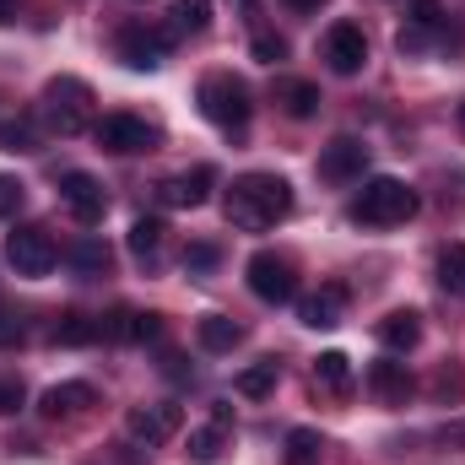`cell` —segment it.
I'll list each match as a JSON object with an SVG mask.
<instances>
[{
	"mask_svg": "<svg viewBox=\"0 0 465 465\" xmlns=\"http://www.w3.org/2000/svg\"><path fill=\"white\" fill-rule=\"evenodd\" d=\"M223 212L238 232H265L292 212V184L282 173H238L228 184Z\"/></svg>",
	"mask_w": 465,
	"mask_h": 465,
	"instance_id": "6da1fadb",
	"label": "cell"
},
{
	"mask_svg": "<svg viewBox=\"0 0 465 465\" xmlns=\"http://www.w3.org/2000/svg\"><path fill=\"white\" fill-rule=\"evenodd\" d=\"M406 217H417V190L406 179H390V173L368 179L362 195L351 201V223H362V228H395Z\"/></svg>",
	"mask_w": 465,
	"mask_h": 465,
	"instance_id": "7a4b0ae2",
	"label": "cell"
},
{
	"mask_svg": "<svg viewBox=\"0 0 465 465\" xmlns=\"http://www.w3.org/2000/svg\"><path fill=\"white\" fill-rule=\"evenodd\" d=\"M201 114L212 119L217 130H228V135H238L243 124H249V114H254V104H249V87L238 82V76H228V71H212V76H201Z\"/></svg>",
	"mask_w": 465,
	"mask_h": 465,
	"instance_id": "3957f363",
	"label": "cell"
},
{
	"mask_svg": "<svg viewBox=\"0 0 465 465\" xmlns=\"http://www.w3.org/2000/svg\"><path fill=\"white\" fill-rule=\"evenodd\" d=\"M44 119L54 135H82L93 124V87L76 76H54L44 87Z\"/></svg>",
	"mask_w": 465,
	"mask_h": 465,
	"instance_id": "277c9868",
	"label": "cell"
},
{
	"mask_svg": "<svg viewBox=\"0 0 465 465\" xmlns=\"http://www.w3.org/2000/svg\"><path fill=\"white\" fill-rule=\"evenodd\" d=\"M119 60L130 65V71H157L163 60H168V49H173V27H152V22H124L114 38Z\"/></svg>",
	"mask_w": 465,
	"mask_h": 465,
	"instance_id": "5b68a950",
	"label": "cell"
},
{
	"mask_svg": "<svg viewBox=\"0 0 465 465\" xmlns=\"http://www.w3.org/2000/svg\"><path fill=\"white\" fill-rule=\"evenodd\" d=\"M249 292L260 298V303H292L298 298V276H292V260L287 254H276V249H260V254H249Z\"/></svg>",
	"mask_w": 465,
	"mask_h": 465,
	"instance_id": "8992f818",
	"label": "cell"
},
{
	"mask_svg": "<svg viewBox=\"0 0 465 465\" xmlns=\"http://www.w3.org/2000/svg\"><path fill=\"white\" fill-rule=\"evenodd\" d=\"M5 260L16 265V276H49L54 260H60V249H54L49 228L27 223V228H16L11 238H5Z\"/></svg>",
	"mask_w": 465,
	"mask_h": 465,
	"instance_id": "52a82bcc",
	"label": "cell"
},
{
	"mask_svg": "<svg viewBox=\"0 0 465 465\" xmlns=\"http://www.w3.org/2000/svg\"><path fill=\"white\" fill-rule=\"evenodd\" d=\"M60 201H65V212H71L82 228H98V223H104V212H109V195H104V184H98L93 173H82V168L60 173Z\"/></svg>",
	"mask_w": 465,
	"mask_h": 465,
	"instance_id": "ba28073f",
	"label": "cell"
},
{
	"mask_svg": "<svg viewBox=\"0 0 465 465\" xmlns=\"http://www.w3.org/2000/svg\"><path fill=\"white\" fill-rule=\"evenodd\" d=\"M93 130H98V146H104V152H119V157L157 146V124H146L141 114H104Z\"/></svg>",
	"mask_w": 465,
	"mask_h": 465,
	"instance_id": "9c48e42d",
	"label": "cell"
},
{
	"mask_svg": "<svg viewBox=\"0 0 465 465\" xmlns=\"http://www.w3.org/2000/svg\"><path fill=\"white\" fill-rule=\"evenodd\" d=\"M184 428V411L173 406V401H157V406H130V417H124V433L135 439V444H168L173 433Z\"/></svg>",
	"mask_w": 465,
	"mask_h": 465,
	"instance_id": "30bf717a",
	"label": "cell"
},
{
	"mask_svg": "<svg viewBox=\"0 0 465 465\" xmlns=\"http://www.w3.org/2000/svg\"><path fill=\"white\" fill-rule=\"evenodd\" d=\"M325 60H331L336 76H357L368 65V38H362L357 22H331L325 27Z\"/></svg>",
	"mask_w": 465,
	"mask_h": 465,
	"instance_id": "8fae6325",
	"label": "cell"
},
{
	"mask_svg": "<svg viewBox=\"0 0 465 465\" xmlns=\"http://www.w3.org/2000/svg\"><path fill=\"white\" fill-rule=\"evenodd\" d=\"M98 406V390L87 384V379H65V384H49L44 390V401H38V411L49 417V422H71V417H87Z\"/></svg>",
	"mask_w": 465,
	"mask_h": 465,
	"instance_id": "7c38bea8",
	"label": "cell"
},
{
	"mask_svg": "<svg viewBox=\"0 0 465 465\" xmlns=\"http://www.w3.org/2000/svg\"><path fill=\"white\" fill-rule=\"evenodd\" d=\"M347 303H351L347 287H341V282H325V287H314V292L298 303V320H303L309 331H336V325L347 320Z\"/></svg>",
	"mask_w": 465,
	"mask_h": 465,
	"instance_id": "4fadbf2b",
	"label": "cell"
},
{
	"mask_svg": "<svg viewBox=\"0 0 465 465\" xmlns=\"http://www.w3.org/2000/svg\"><path fill=\"white\" fill-rule=\"evenodd\" d=\"M368 390H373V401H379V406H406V401L417 395V379H411V368H406V362L379 357V362H368Z\"/></svg>",
	"mask_w": 465,
	"mask_h": 465,
	"instance_id": "5bb4252c",
	"label": "cell"
},
{
	"mask_svg": "<svg viewBox=\"0 0 465 465\" xmlns=\"http://www.w3.org/2000/svg\"><path fill=\"white\" fill-rule=\"evenodd\" d=\"M362 168H368V146H362L357 135H336V141L320 152V179H331V184L362 179Z\"/></svg>",
	"mask_w": 465,
	"mask_h": 465,
	"instance_id": "9a60e30c",
	"label": "cell"
},
{
	"mask_svg": "<svg viewBox=\"0 0 465 465\" xmlns=\"http://www.w3.org/2000/svg\"><path fill=\"white\" fill-rule=\"evenodd\" d=\"M212 184H217V168L201 163V168H190V173L163 179V184H157V201H163V206H206Z\"/></svg>",
	"mask_w": 465,
	"mask_h": 465,
	"instance_id": "2e32d148",
	"label": "cell"
},
{
	"mask_svg": "<svg viewBox=\"0 0 465 465\" xmlns=\"http://www.w3.org/2000/svg\"><path fill=\"white\" fill-rule=\"evenodd\" d=\"M379 341L390 351H417V341H422V314H417V309L384 314V320H379Z\"/></svg>",
	"mask_w": 465,
	"mask_h": 465,
	"instance_id": "e0dca14e",
	"label": "cell"
},
{
	"mask_svg": "<svg viewBox=\"0 0 465 465\" xmlns=\"http://www.w3.org/2000/svg\"><path fill=\"white\" fill-rule=\"evenodd\" d=\"M65 260H71V271H76V276H109L114 249H109L98 232H87V238H76V243L65 249Z\"/></svg>",
	"mask_w": 465,
	"mask_h": 465,
	"instance_id": "ac0fdd59",
	"label": "cell"
},
{
	"mask_svg": "<svg viewBox=\"0 0 465 465\" xmlns=\"http://www.w3.org/2000/svg\"><path fill=\"white\" fill-rule=\"evenodd\" d=\"M163 238H168L163 217H135L124 243H130V254H135L141 265H157V260H163Z\"/></svg>",
	"mask_w": 465,
	"mask_h": 465,
	"instance_id": "d6986e66",
	"label": "cell"
},
{
	"mask_svg": "<svg viewBox=\"0 0 465 465\" xmlns=\"http://www.w3.org/2000/svg\"><path fill=\"white\" fill-rule=\"evenodd\" d=\"M276 379H282V362H276V357H260V362H249V368L232 379V390H238L243 401H265V395L276 390Z\"/></svg>",
	"mask_w": 465,
	"mask_h": 465,
	"instance_id": "ffe728a7",
	"label": "cell"
},
{
	"mask_svg": "<svg viewBox=\"0 0 465 465\" xmlns=\"http://www.w3.org/2000/svg\"><path fill=\"white\" fill-rule=\"evenodd\" d=\"M276 98L287 104V114H292V119H314V114H320V104H325V98H320V87H314V82H298V76L276 82Z\"/></svg>",
	"mask_w": 465,
	"mask_h": 465,
	"instance_id": "44dd1931",
	"label": "cell"
},
{
	"mask_svg": "<svg viewBox=\"0 0 465 465\" xmlns=\"http://www.w3.org/2000/svg\"><path fill=\"white\" fill-rule=\"evenodd\" d=\"M195 341H201L206 351H232L238 341H243V325L228 320V314H206V320L195 325Z\"/></svg>",
	"mask_w": 465,
	"mask_h": 465,
	"instance_id": "7402d4cb",
	"label": "cell"
},
{
	"mask_svg": "<svg viewBox=\"0 0 465 465\" xmlns=\"http://www.w3.org/2000/svg\"><path fill=\"white\" fill-rule=\"evenodd\" d=\"M223 450H228V428L223 422H206V428H195L190 433V465H217L223 460Z\"/></svg>",
	"mask_w": 465,
	"mask_h": 465,
	"instance_id": "603a6c76",
	"label": "cell"
},
{
	"mask_svg": "<svg viewBox=\"0 0 465 465\" xmlns=\"http://www.w3.org/2000/svg\"><path fill=\"white\" fill-rule=\"evenodd\" d=\"M325 460V439L314 428H292L282 444V465H320Z\"/></svg>",
	"mask_w": 465,
	"mask_h": 465,
	"instance_id": "cb8c5ba5",
	"label": "cell"
},
{
	"mask_svg": "<svg viewBox=\"0 0 465 465\" xmlns=\"http://www.w3.org/2000/svg\"><path fill=\"white\" fill-rule=\"evenodd\" d=\"M314 384H325V390L347 395V390H351V357H347V351H320V362H314Z\"/></svg>",
	"mask_w": 465,
	"mask_h": 465,
	"instance_id": "d4e9b609",
	"label": "cell"
},
{
	"mask_svg": "<svg viewBox=\"0 0 465 465\" xmlns=\"http://www.w3.org/2000/svg\"><path fill=\"white\" fill-rule=\"evenodd\" d=\"M54 341L60 347H87V341H98V320H87V314H60L54 320Z\"/></svg>",
	"mask_w": 465,
	"mask_h": 465,
	"instance_id": "484cf974",
	"label": "cell"
},
{
	"mask_svg": "<svg viewBox=\"0 0 465 465\" xmlns=\"http://www.w3.org/2000/svg\"><path fill=\"white\" fill-rule=\"evenodd\" d=\"M168 16H173V33H206L212 27V0H173Z\"/></svg>",
	"mask_w": 465,
	"mask_h": 465,
	"instance_id": "4316f807",
	"label": "cell"
},
{
	"mask_svg": "<svg viewBox=\"0 0 465 465\" xmlns=\"http://www.w3.org/2000/svg\"><path fill=\"white\" fill-rule=\"evenodd\" d=\"M439 287L455 292V298L465 292V243H450V249L439 254Z\"/></svg>",
	"mask_w": 465,
	"mask_h": 465,
	"instance_id": "83f0119b",
	"label": "cell"
},
{
	"mask_svg": "<svg viewBox=\"0 0 465 465\" xmlns=\"http://www.w3.org/2000/svg\"><path fill=\"white\" fill-rule=\"evenodd\" d=\"M0 152H38V135L27 119H0Z\"/></svg>",
	"mask_w": 465,
	"mask_h": 465,
	"instance_id": "f1b7e54d",
	"label": "cell"
},
{
	"mask_svg": "<svg viewBox=\"0 0 465 465\" xmlns=\"http://www.w3.org/2000/svg\"><path fill=\"white\" fill-rule=\"evenodd\" d=\"M130 325H135V309H109V314H98V341H130Z\"/></svg>",
	"mask_w": 465,
	"mask_h": 465,
	"instance_id": "f546056e",
	"label": "cell"
},
{
	"mask_svg": "<svg viewBox=\"0 0 465 465\" xmlns=\"http://www.w3.org/2000/svg\"><path fill=\"white\" fill-rule=\"evenodd\" d=\"M217 265H223V249H217V243H190V249H184V271H190V276H206V271H217Z\"/></svg>",
	"mask_w": 465,
	"mask_h": 465,
	"instance_id": "4dcf8cb0",
	"label": "cell"
},
{
	"mask_svg": "<svg viewBox=\"0 0 465 465\" xmlns=\"http://www.w3.org/2000/svg\"><path fill=\"white\" fill-rule=\"evenodd\" d=\"M22 201H27V184L16 173H0V223H11L22 212Z\"/></svg>",
	"mask_w": 465,
	"mask_h": 465,
	"instance_id": "1f68e13d",
	"label": "cell"
},
{
	"mask_svg": "<svg viewBox=\"0 0 465 465\" xmlns=\"http://www.w3.org/2000/svg\"><path fill=\"white\" fill-rule=\"evenodd\" d=\"M254 60H265V65L287 60V38H282V33H271V27H260V33H254Z\"/></svg>",
	"mask_w": 465,
	"mask_h": 465,
	"instance_id": "d6a6232c",
	"label": "cell"
},
{
	"mask_svg": "<svg viewBox=\"0 0 465 465\" xmlns=\"http://www.w3.org/2000/svg\"><path fill=\"white\" fill-rule=\"evenodd\" d=\"M411 27L439 33V27H444V5H439V0H411Z\"/></svg>",
	"mask_w": 465,
	"mask_h": 465,
	"instance_id": "836d02e7",
	"label": "cell"
},
{
	"mask_svg": "<svg viewBox=\"0 0 465 465\" xmlns=\"http://www.w3.org/2000/svg\"><path fill=\"white\" fill-rule=\"evenodd\" d=\"M27 406V390H22V379H0V417H16Z\"/></svg>",
	"mask_w": 465,
	"mask_h": 465,
	"instance_id": "e575fe53",
	"label": "cell"
},
{
	"mask_svg": "<svg viewBox=\"0 0 465 465\" xmlns=\"http://www.w3.org/2000/svg\"><path fill=\"white\" fill-rule=\"evenodd\" d=\"M130 341H163V314H135Z\"/></svg>",
	"mask_w": 465,
	"mask_h": 465,
	"instance_id": "d590c367",
	"label": "cell"
},
{
	"mask_svg": "<svg viewBox=\"0 0 465 465\" xmlns=\"http://www.w3.org/2000/svg\"><path fill=\"white\" fill-rule=\"evenodd\" d=\"M16 341H22V320L0 303V347H16Z\"/></svg>",
	"mask_w": 465,
	"mask_h": 465,
	"instance_id": "8d00e7d4",
	"label": "cell"
},
{
	"mask_svg": "<svg viewBox=\"0 0 465 465\" xmlns=\"http://www.w3.org/2000/svg\"><path fill=\"white\" fill-rule=\"evenodd\" d=\"M212 422H223V428H232V406H228V401H217V406H212Z\"/></svg>",
	"mask_w": 465,
	"mask_h": 465,
	"instance_id": "74e56055",
	"label": "cell"
},
{
	"mask_svg": "<svg viewBox=\"0 0 465 465\" xmlns=\"http://www.w3.org/2000/svg\"><path fill=\"white\" fill-rule=\"evenodd\" d=\"M282 5H292V11H320L325 0H282Z\"/></svg>",
	"mask_w": 465,
	"mask_h": 465,
	"instance_id": "f35d334b",
	"label": "cell"
},
{
	"mask_svg": "<svg viewBox=\"0 0 465 465\" xmlns=\"http://www.w3.org/2000/svg\"><path fill=\"white\" fill-rule=\"evenodd\" d=\"M0 22H16V0H0Z\"/></svg>",
	"mask_w": 465,
	"mask_h": 465,
	"instance_id": "ab89813d",
	"label": "cell"
},
{
	"mask_svg": "<svg viewBox=\"0 0 465 465\" xmlns=\"http://www.w3.org/2000/svg\"><path fill=\"white\" fill-rule=\"evenodd\" d=\"M460 130H465V104H460Z\"/></svg>",
	"mask_w": 465,
	"mask_h": 465,
	"instance_id": "60d3db41",
	"label": "cell"
}]
</instances>
